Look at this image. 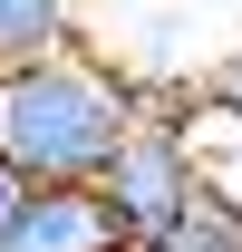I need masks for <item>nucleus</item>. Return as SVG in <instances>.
Masks as SVG:
<instances>
[{"label":"nucleus","mask_w":242,"mask_h":252,"mask_svg":"<svg viewBox=\"0 0 242 252\" xmlns=\"http://www.w3.org/2000/svg\"><path fill=\"white\" fill-rule=\"evenodd\" d=\"M20 204H30V175H20V165H0V233L20 223Z\"/></svg>","instance_id":"obj_7"},{"label":"nucleus","mask_w":242,"mask_h":252,"mask_svg":"<svg viewBox=\"0 0 242 252\" xmlns=\"http://www.w3.org/2000/svg\"><path fill=\"white\" fill-rule=\"evenodd\" d=\"M136 252H242V214L194 204L184 223H165V233H155V243H136Z\"/></svg>","instance_id":"obj_5"},{"label":"nucleus","mask_w":242,"mask_h":252,"mask_svg":"<svg viewBox=\"0 0 242 252\" xmlns=\"http://www.w3.org/2000/svg\"><path fill=\"white\" fill-rule=\"evenodd\" d=\"M184 156H194V185H204V204H223V214H242V107H223V97H194L184 107Z\"/></svg>","instance_id":"obj_4"},{"label":"nucleus","mask_w":242,"mask_h":252,"mask_svg":"<svg viewBox=\"0 0 242 252\" xmlns=\"http://www.w3.org/2000/svg\"><path fill=\"white\" fill-rule=\"evenodd\" d=\"M0 252H136V243L97 204V185H30V204L0 233Z\"/></svg>","instance_id":"obj_3"},{"label":"nucleus","mask_w":242,"mask_h":252,"mask_svg":"<svg viewBox=\"0 0 242 252\" xmlns=\"http://www.w3.org/2000/svg\"><path fill=\"white\" fill-rule=\"evenodd\" d=\"M49 39H68V0H0V59H30Z\"/></svg>","instance_id":"obj_6"},{"label":"nucleus","mask_w":242,"mask_h":252,"mask_svg":"<svg viewBox=\"0 0 242 252\" xmlns=\"http://www.w3.org/2000/svg\"><path fill=\"white\" fill-rule=\"evenodd\" d=\"M136 107H146V88L126 68L88 59L78 39L0 59V165H20L30 185H88L107 146L136 126Z\"/></svg>","instance_id":"obj_1"},{"label":"nucleus","mask_w":242,"mask_h":252,"mask_svg":"<svg viewBox=\"0 0 242 252\" xmlns=\"http://www.w3.org/2000/svg\"><path fill=\"white\" fill-rule=\"evenodd\" d=\"M213 97H223V107H242V49H233L223 68H213Z\"/></svg>","instance_id":"obj_8"},{"label":"nucleus","mask_w":242,"mask_h":252,"mask_svg":"<svg viewBox=\"0 0 242 252\" xmlns=\"http://www.w3.org/2000/svg\"><path fill=\"white\" fill-rule=\"evenodd\" d=\"M88 185H97V204L117 214V233H126V243H155L165 223H184L194 204H204L194 156H184V107L146 97V107H136V126L107 146V165H97Z\"/></svg>","instance_id":"obj_2"}]
</instances>
